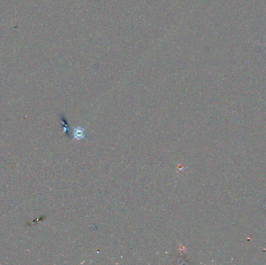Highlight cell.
Wrapping results in <instances>:
<instances>
[{"mask_svg":"<svg viewBox=\"0 0 266 265\" xmlns=\"http://www.w3.org/2000/svg\"><path fill=\"white\" fill-rule=\"evenodd\" d=\"M73 137L77 140H82L85 138L84 129L81 127H77L73 130Z\"/></svg>","mask_w":266,"mask_h":265,"instance_id":"obj_1","label":"cell"},{"mask_svg":"<svg viewBox=\"0 0 266 265\" xmlns=\"http://www.w3.org/2000/svg\"><path fill=\"white\" fill-rule=\"evenodd\" d=\"M61 122H62L63 124V132H64L65 135H66L67 137H71V135H70V126H69L68 123H67V121H66V119L64 117H61Z\"/></svg>","mask_w":266,"mask_h":265,"instance_id":"obj_2","label":"cell"}]
</instances>
